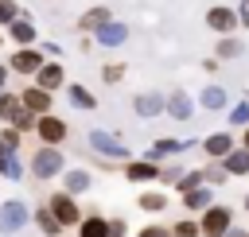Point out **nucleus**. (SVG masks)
<instances>
[{"instance_id": "3c124183", "label": "nucleus", "mask_w": 249, "mask_h": 237, "mask_svg": "<svg viewBox=\"0 0 249 237\" xmlns=\"http://www.w3.org/2000/svg\"><path fill=\"white\" fill-rule=\"evenodd\" d=\"M241 4H245V8H249V0H241Z\"/></svg>"}, {"instance_id": "2f4dec72", "label": "nucleus", "mask_w": 249, "mask_h": 237, "mask_svg": "<svg viewBox=\"0 0 249 237\" xmlns=\"http://www.w3.org/2000/svg\"><path fill=\"white\" fill-rule=\"evenodd\" d=\"M0 175H4V179H12V183H19V179L27 175V163H23L16 152H8V155H4V167H0Z\"/></svg>"}, {"instance_id": "0eeeda50", "label": "nucleus", "mask_w": 249, "mask_h": 237, "mask_svg": "<svg viewBox=\"0 0 249 237\" xmlns=\"http://www.w3.org/2000/svg\"><path fill=\"white\" fill-rule=\"evenodd\" d=\"M43 62H47V54H43L39 47H16V54L8 58V70H12L16 78H27V82H31Z\"/></svg>"}, {"instance_id": "6e6552de", "label": "nucleus", "mask_w": 249, "mask_h": 237, "mask_svg": "<svg viewBox=\"0 0 249 237\" xmlns=\"http://www.w3.org/2000/svg\"><path fill=\"white\" fill-rule=\"evenodd\" d=\"M206 27L214 35H237L241 31L237 27V8L233 4H210L206 8Z\"/></svg>"}, {"instance_id": "c756f323", "label": "nucleus", "mask_w": 249, "mask_h": 237, "mask_svg": "<svg viewBox=\"0 0 249 237\" xmlns=\"http://www.w3.org/2000/svg\"><path fill=\"white\" fill-rule=\"evenodd\" d=\"M226 113H230V128H237V132H241V128L249 124V97L230 101V109H226Z\"/></svg>"}, {"instance_id": "412c9836", "label": "nucleus", "mask_w": 249, "mask_h": 237, "mask_svg": "<svg viewBox=\"0 0 249 237\" xmlns=\"http://www.w3.org/2000/svg\"><path fill=\"white\" fill-rule=\"evenodd\" d=\"M136 206H140L144 214H163V210L171 206V194L160 190V186H144V190L136 194Z\"/></svg>"}, {"instance_id": "39448f33", "label": "nucleus", "mask_w": 249, "mask_h": 237, "mask_svg": "<svg viewBox=\"0 0 249 237\" xmlns=\"http://www.w3.org/2000/svg\"><path fill=\"white\" fill-rule=\"evenodd\" d=\"M35 136H39V144H47V148H62V144L70 140V124L51 109V113H43V117L35 120Z\"/></svg>"}, {"instance_id": "9b49d317", "label": "nucleus", "mask_w": 249, "mask_h": 237, "mask_svg": "<svg viewBox=\"0 0 249 237\" xmlns=\"http://www.w3.org/2000/svg\"><path fill=\"white\" fill-rule=\"evenodd\" d=\"M195 113H198V105H195V97L187 89H171L163 97V117H171V120H195Z\"/></svg>"}, {"instance_id": "58836bf2", "label": "nucleus", "mask_w": 249, "mask_h": 237, "mask_svg": "<svg viewBox=\"0 0 249 237\" xmlns=\"http://www.w3.org/2000/svg\"><path fill=\"white\" fill-rule=\"evenodd\" d=\"M19 12H23V8H19L16 0H0V27H8V23L19 16Z\"/></svg>"}, {"instance_id": "4468645a", "label": "nucleus", "mask_w": 249, "mask_h": 237, "mask_svg": "<svg viewBox=\"0 0 249 237\" xmlns=\"http://www.w3.org/2000/svg\"><path fill=\"white\" fill-rule=\"evenodd\" d=\"M39 89H47V93H54V89H66V66L58 62V58H47L39 70H35V78H31Z\"/></svg>"}, {"instance_id": "ddd939ff", "label": "nucleus", "mask_w": 249, "mask_h": 237, "mask_svg": "<svg viewBox=\"0 0 249 237\" xmlns=\"http://www.w3.org/2000/svg\"><path fill=\"white\" fill-rule=\"evenodd\" d=\"M128 39H132V27L121 23V19H113V23H105V27L93 31V47H105V51H117V47H124Z\"/></svg>"}, {"instance_id": "f257e3e1", "label": "nucleus", "mask_w": 249, "mask_h": 237, "mask_svg": "<svg viewBox=\"0 0 249 237\" xmlns=\"http://www.w3.org/2000/svg\"><path fill=\"white\" fill-rule=\"evenodd\" d=\"M62 171H66V155H62V148H47V144H39V152H31V159H27V175H31L35 183H54Z\"/></svg>"}, {"instance_id": "cd10ccee", "label": "nucleus", "mask_w": 249, "mask_h": 237, "mask_svg": "<svg viewBox=\"0 0 249 237\" xmlns=\"http://www.w3.org/2000/svg\"><path fill=\"white\" fill-rule=\"evenodd\" d=\"M97 74H101V82H105V85H117V82H124L128 66H124L121 58H109V62H101V70H97Z\"/></svg>"}, {"instance_id": "a211bd4d", "label": "nucleus", "mask_w": 249, "mask_h": 237, "mask_svg": "<svg viewBox=\"0 0 249 237\" xmlns=\"http://www.w3.org/2000/svg\"><path fill=\"white\" fill-rule=\"evenodd\" d=\"M58 179H62V190L74 194V198H82V194L93 186V171H89V167H66Z\"/></svg>"}, {"instance_id": "9d476101", "label": "nucleus", "mask_w": 249, "mask_h": 237, "mask_svg": "<svg viewBox=\"0 0 249 237\" xmlns=\"http://www.w3.org/2000/svg\"><path fill=\"white\" fill-rule=\"evenodd\" d=\"M163 89H140V93H132V113L140 117V120H156V117H163Z\"/></svg>"}, {"instance_id": "f3484780", "label": "nucleus", "mask_w": 249, "mask_h": 237, "mask_svg": "<svg viewBox=\"0 0 249 237\" xmlns=\"http://www.w3.org/2000/svg\"><path fill=\"white\" fill-rule=\"evenodd\" d=\"M121 175H124L128 183H156V179H160V163H148L144 155H140V159L132 155L128 163H121Z\"/></svg>"}, {"instance_id": "a19ab883", "label": "nucleus", "mask_w": 249, "mask_h": 237, "mask_svg": "<svg viewBox=\"0 0 249 237\" xmlns=\"http://www.w3.org/2000/svg\"><path fill=\"white\" fill-rule=\"evenodd\" d=\"M35 47H39V51H43V54H51V58H58V54H62V47H58V43H54V39H39V43H35Z\"/></svg>"}, {"instance_id": "de8ad7c7", "label": "nucleus", "mask_w": 249, "mask_h": 237, "mask_svg": "<svg viewBox=\"0 0 249 237\" xmlns=\"http://www.w3.org/2000/svg\"><path fill=\"white\" fill-rule=\"evenodd\" d=\"M241 210H245V214H249V194H245V198H241Z\"/></svg>"}, {"instance_id": "f03ea898", "label": "nucleus", "mask_w": 249, "mask_h": 237, "mask_svg": "<svg viewBox=\"0 0 249 237\" xmlns=\"http://www.w3.org/2000/svg\"><path fill=\"white\" fill-rule=\"evenodd\" d=\"M86 144H89V152L101 155V159H113V163H128V159H132V148H128L121 136L105 132V128H93V132L86 136Z\"/></svg>"}, {"instance_id": "2eb2a0df", "label": "nucleus", "mask_w": 249, "mask_h": 237, "mask_svg": "<svg viewBox=\"0 0 249 237\" xmlns=\"http://www.w3.org/2000/svg\"><path fill=\"white\" fill-rule=\"evenodd\" d=\"M195 105H198L202 113H226V109H230V89L218 85V82H206V85L198 89Z\"/></svg>"}, {"instance_id": "aec40b11", "label": "nucleus", "mask_w": 249, "mask_h": 237, "mask_svg": "<svg viewBox=\"0 0 249 237\" xmlns=\"http://www.w3.org/2000/svg\"><path fill=\"white\" fill-rule=\"evenodd\" d=\"M183 152V140L179 136H160V140H152V148L144 152V159L148 163H163V159H175Z\"/></svg>"}, {"instance_id": "423d86ee", "label": "nucleus", "mask_w": 249, "mask_h": 237, "mask_svg": "<svg viewBox=\"0 0 249 237\" xmlns=\"http://www.w3.org/2000/svg\"><path fill=\"white\" fill-rule=\"evenodd\" d=\"M27 221H31V206H27L23 198H8V202H0V233H4V237L19 233Z\"/></svg>"}, {"instance_id": "a878e982", "label": "nucleus", "mask_w": 249, "mask_h": 237, "mask_svg": "<svg viewBox=\"0 0 249 237\" xmlns=\"http://www.w3.org/2000/svg\"><path fill=\"white\" fill-rule=\"evenodd\" d=\"M245 54V43L237 39V35H218V43H214V58L218 62H233V58H241Z\"/></svg>"}, {"instance_id": "393cba45", "label": "nucleus", "mask_w": 249, "mask_h": 237, "mask_svg": "<svg viewBox=\"0 0 249 237\" xmlns=\"http://www.w3.org/2000/svg\"><path fill=\"white\" fill-rule=\"evenodd\" d=\"M105 225H109V214H101V210H86L82 221H78V237H105Z\"/></svg>"}, {"instance_id": "7c9ffc66", "label": "nucleus", "mask_w": 249, "mask_h": 237, "mask_svg": "<svg viewBox=\"0 0 249 237\" xmlns=\"http://www.w3.org/2000/svg\"><path fill=\"white\" fill-rule=\"evenodd\" d=\"M19 109H23V105H19V93H16V89H0V120L12 124V117H16Z\"/></svg>"}, {"instance_id": "ea45409f", "label": "nucleus", "mask_w": 249, "mask_h": 237, "mask_svg": "<svg viewBox=\"0 0 249 237\" xmlns=\"http://www.w3.org/2000/svg\"><path fill=\"white\" fill-rule=\"evenodd\" d=\"M105 237H128V221L113 214V218H109V225H105Z\"/></svg>"}, {"instance_id": "f8f14e48", "label": "nucleus", "mask_w": 249, "mask_h": 237, "mask_svg": "<svg viewBox=\"0 0 249 237\" xmlns=\"http://www.w3.org/2000/svg\"><path fill=\"white\" fill-rule=\"evenodd\" d=\"M198 148L206 152V159H222V155H230L237 148V136H233V128H218V132H206L198 140Z\"/></svg>"}, {"instance_id": "5701e85b", "label": "nucleus", "mask_w": 249, "mask_h": 237, "mask_svg": "<svg viewBox=\"0 0 249 237\" xmlns=\"http://www.w3.org/2000/svg\"><path fill=\"white\" fill-rule=\"evenodd\" d=\"M218 163L226 167V175H230V179H245V175H249V148H241V144H237V148H233L230 155H222Z\"/></svg>"}, {"instance_id": "4c0bfd02", "label": "nucleus", "mask_w": 249, "mask_h": 237, "mask_svg": "<svg viewBox=\"0 0 249 237\" xmlns=\"http://www.w3.org/2000/svg\"><path fill=\"white\" fill-rule=\"evenodd\" d=\"M136 237H171V225H163V221H148V225L136 229Z\"/></svg>"}, {"instance_id": "4be33fe9", "label": "nucleus", "mask_w": 249, "mask_h": 237, "mask_svg": "<svg viewBox=\"0 0 249 237\" xmlns=\"http://www.w3.org/2000/svg\"><path fill=\"white\" fill-rule=\"evenodd\" d=\"M179 202H183V210L191 214V218H198L210 202H214V186H195V190H187V194H179Z\"/></svg>"}, {"instance_id": "37998d69", "label": "nucleus", "mask_w": 249, "mask_h": 237, "mask_svg": "<svg viewBox=\"0 0 249 237\" xmlns=\"http://www.w3.org/2000/svg\"><path fill=\"white\" fill-rule=\"evenodd\" d=\"M237 27H249V8L237 4Z\"/></svg>"}, {"instance_id": "dca6fc26", "label": "nucleus", "mask_w": 249, "mask_h": 237, "mask_svg": "<svg viewBox=\"0 0 249 237\" xmlns=\"http://www.w3.org/2000/svg\"><path fill=\"white\" fill-rule=\"evenodd\" d=\"M19 93V105L31 113V117H43V113H51V105H54V93H47V89H39L35 82H27L23 89H16Z\"/></svg>"}, {"instance_id": "20e7f679", "label": "nucleus", "mask_w": 249, "mask_h": 237, "mask_svg": "<svg viewBox=\"0 0 249 237\" xmlns=\"http://www.w3.org/2000/svg\"><path fill=\"white\" fill-rule=\"evenodd\" d=\"M47 210L54 214V221L62 225V229H78V221H82V206H78V198L74 194H66V190H51L47 194Z\"/></svg>"}, {"instance_id": "e433bc0d", "label": "nucleus", "mask_w": 249, "mask_h": 237, "mask_svg": "<svg viewBox=\"0 0 249 237\" xmlns=\"http://www.w3.org/2000/svg\"><path fill=\"white\" fill-rule=\"evenodd\" d=\"M35 120H39V117H31L27 109H19V113L12 117V128H16V132H35Z\"/></svg>"}, {"instance_id": "49530a36", "label": "nucleus", "mask_w": 249, "mask_h": 237, "mask_svg": "<svg viewBox=\"0 0 249 237\" xmlns=\"http://www.w3.org/2000/svg\"><path fill=\"white\" fill-rule=\"evenodd\" d=\"M226 237H249V229H241V225H233V229H230Z\"/></svg>"}, {"instance_id": "b1692460", "label": "nucleus", "mask_w": 249, "mask_h": 237, "mask_svg": "<svg viewBox=\"0 0 249 237\" xmlns=\"http://www.w3.org/2000/svg\"><path fill=\"white\" fill-rule=\"evenodd\" d=\"M31 225H35V229H39V233H43V237H62V233H66V229H62V225H58V221H54V214H51V210H47V202H43V206H35V210H31Z\"/></svg>"}, {"instance_id": "72a5a7b5", "label": "nucleus", "mask_w": 249, "mask_h": 237, "mask_svg": "<svg viewBox=\"0 0 249 237\" xmlns=\"http://www.w3.org/2000/svg\"><path fill=\"white\" fill-rule=\"evenodd\" d=\"M195 186H206V183H202V167H191V171H183V179H179L171 190H175V194H187V190H195Z\"/></svg>"}, {"instance_id": "6ab92c4d", "label": "nucleus", "mask_w": 249, "mask_h": 237, "mask_svg": "<svg viewBox=\"0 0 249 237\" xmlns=\"http://www.w3.org/2000/svg\"><path fill=\"white\" fill-rule=\"evenodd\" d=\"M105 23H113V12L105 8V4H93V8H86L82 16H78V35H93L97 27H105Z\"/></svg>"}, {"instance_id": "c9c22d12", "label": "nucleus", "mask_w": 249, "mask_h": 237, "mask_svg": "<svg viewBox=\"0 0 249 237\" xmlns=\"http://www.w3.org/2000/svg\"><path fill=\"white\" fill-rule=\"evenodd\" d=\"M0 148H4V152H19V148H23V132H16L12 124H4V128H0Z\"/></svg>"}, {"instance_id": "09e8293b", "label": "nucleus", "mask_w": 249, "mask_h": 237, "mask_svg": "<svg viewBox=\"0 0 249 237\" xmlns=\"http://www.w3.org/2000/svg\"><path fill=\"white\" fill-rule=\"evenodd\" d=\"M4 43H8V35H4V27H0V47H4Z\"/></svg>"}, {"instance_id": "473e14b6", "label": "nucleus", "mask_w": 249, "mask_h": 237, "mask_svg": "<svg viewBox=\"0 0 249 237\" xmlns=\"http://www.w3.org/2000/svg\"><path fill=\"white\" fill-rule=\"evenodd\" d=\"M183 171H187L183 163H175V159H167V163H160V179H156V183H163V186H175V183L183 179Z\"/></svg>"}, {"instance_id": "c85d7f7f", "label": "nucleus", "mask_w": 249, "mask_h": 237, "mask_svg": "<svg viewBox=\"0 0 249 237\" xmlns=\"http://www.w3.org/2000/svg\"><path fill=\"white\" fill-rule=\"evenodd\" d=\"M202 183H206V186H226L230 175H226V167H222L218 159H206V163H202Z\"/></svg>"}, {"instance_id": "1a4fd4ad", "label": "nucleus", "mask_w": 249, "mask_h": 237, "mask_svg": "<svg viewBox=\"0 0 249 237\" xmlns=\"http://www.w3.org/2000/svg\"><path fill=\"white\" fill-rule=\"evenodd\" d=\"M4 35H8V43H16V47H35V43H39V27H35V19H31L27 12H19V16L4 27Z\"/></svg>"}, {"instance_id": "79ce46f5", "label": "nucleus", "mask_w": 249, "mask_h": 237, "mask_svg": "<svg viewBox=\"0 0 249 237\" xmlns=\"http://www.w3.org/2000/svg\"><path fill=\"white\" fill-rule=\"evenodd\" d=\"M8 82H12V70H8V62L0 58V89H8Z\"/></svg>"}, {"instance_id": "7ed1b4c3", "label": "nucleus", "mask_w": 249, "mask_h": 237, "mask_svg": "<svg viewBox=\"0 0 249 237\" xmlns=\"http://www.w3.org/2000/svg\"><path fill=\"white\" fill-rule=\"evenodd\" d=\"M233 229V206L226 202H210L198 214V237H226Z\"/></svg>"}, {"instance_id": "bb28decb", "label": "nucleus", "mask_w": 249, "mask_h": 237, "mask_svg": "<svg viewBox=\"0 0 249 237\" xmlns=\"http://www.w3.org/2000/svg\"><path fill=\"white\" fill-rule=\"evenodd\" d=\"M66 101H70L74 109H82V113H93V109H97V97H93L82 82H66Z\"/></svg>"}, {"instance_id": "8fccbe9b", "label": "nucleus", "mask_w": 249, "mask_h": 237, "mask_svg": "<svg viewBox=\"0 0 249 237\" xmlns=\"http://www.w3.org/2000/svg\"><path fill=\"white\" fill-rule=\"evenodd\" d=\"M4 155H8V152H4V148H0V167H4Z\"/></svg>"}, {"instance_id": "c03bdc74", "label": "nucleus", "mask_w": 249, "mask_h": 237, "mask_svg": "<svg viewBox=\"0 0 249 237\" xmlns=\"http://www.w3.org/2000/svg\"><path fill=\"white\" fill-rule=\"evenodd\" d=\"M218 66H222L218 58H202V70H206V74H218Z\"/></svg>"}, {"instance_id": "f704fd0d", "label": "nucleus", "mask_w": 249, "mask_h": 237, "mask_svg": "<svg viewBox=\"0 0 249 237\" xmlns=\"http://www.w3.org/2000/svg\"><path fill=\"white\" fill-rule=\"evenodd\" d=\"M171 237H198V218H175L171 221Z\"/></svg>"}, {"instance_id": "a18cd8bd", "label": "nucleus", "mask_w": 249, "mask_h": 237, "mask_svg": "<svg viewBox=\"0 0 249 237\" xmlns=\"http://www.w3.org/2000/svg\"><path fill=\"white\" fill-rule=\"evenodd\" d=\"M237 144H241V148H249V124H245V128L237 132Z\"/></svg>"}]
</instances>
